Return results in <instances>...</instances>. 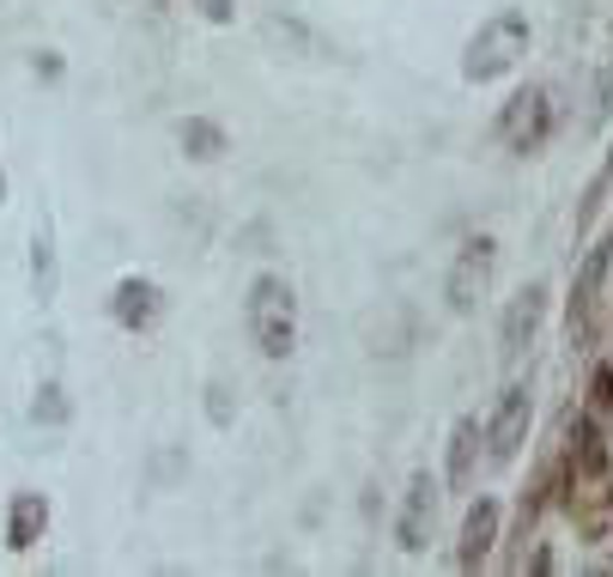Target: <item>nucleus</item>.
Instances as JSON below:
<instances>
[{"label": "nucleus", "mask_w": 613, "mask_h": 577, "mask_svg": "<svg viewBox=\"0 0 613 577\" xmlns=\"http://www.w3.org/2000/svg\"><path fill=\"white\" fill-rule=\"evenodd\" d=\"M0 201H7V177H0Z\"/></svg>", "instance_id": "19"}, {"label": "nucleus", "mask_w": 613, "mask_h": 577, "mask_svg": "<svg viewBox=\"0 0 613 577\" xmlns=\"http://www.w3.org/2000/svg\"><path fill=\"white\" fill-rule=\"evenodd\" d=\"M55 286H61V274H55V231L49 219H37V231H31V298L49 304Z\"/></svg>", "instance_id": "14"}, {"label": "nucleus", "mask_w": 613, "mask_h": 577, "mask_svg": "<svg viewBox=\"0 0 613 577\" xmlns=\"http://www.w3.org/2000/svg\"><path fill=\"white\" fill-rule=\"evenodd\" d=\"M480 450H486V444H480V420H468V414H462V420L450 426V468H444V486H450V493H468Z\"/></svg>", "instance_id": "12"}, {"label": "nucleus", "mask_w": 613, "mask_h": 577, "mask_svg": "<svg viewBox=\"0 0 613 577\" xmlns=\"http://www.w3.org/2000/svg\"><path fill=\"white\" fill-rule=\"evenodd\" d=\"M43 529H49V499H43V493H13V499H7V547L13 553H31L43 541Z\"/></svg>", "instance_id": "10"}, {"label": "nucleus", "mask_w": 613, "mask_h": 577, "mask_svg": "<svg viewBox=\"0 0 613 577\" xmlns=\"http://www.w3.org/2000/svg\"><path fill=\"white\" fill-rule=\"evenodd\" d=\"M431 529H438V480L419 468L413 480H407V493H401V511H395V541H401L407 553H425Z\"/></svg>", "instance_id": "6"}, {"label": "nucleus", "mask_w": 613, "mask_h": 577, "mask_svg": "<svg viewBox=\"0 0 613 577\" xmlns=\"http://www.w3.org/2000/svg\"><path fill=\"white\" fill-rule=\"evenodd\" d=\"M152 7H164V0H152Z\"/></svg>", "instance_id": "20"}, {"label": "nucleus", "mask_w": 613, "mask_h": 577, "mask_svg": "<svg viewBox=\"0 0 613 577\" xmlns=\"http://www.w3.org/2000/svg\"><path fill=\"white\" fill-rule=\"evenodd\" d=\"M498 541V499H474L468 517H462V541H456V565L462 572H480L486 553Z\"/></svg>", "instance_id": "9"}, {"label": "nucleus", "mask_w": 613, "mask_h": 577, "mask_svg": "<svg viewBox=\"0 0 613 577\" xmlns=\"http://www.w3.org/2000/svg\"><path fill=\"white\" fill-rule=\"evenodd\" d=\"M31 414H37L43 426H49V420L61 426V420H67V401H61V389H55V383H43V395H37V407H31Z\"/></svg>", "instance_id": "16"}, {"label": "nucleus", "mask_w": 613, "mask_h": 577, "mask_svg": "<svg viewBox=\"0 0 613 577\" xmlns=\"http://www.w3.org/2000/svg\"><path fill=\"white\" fill-rule=\"evenodd\" d=\"M243 323H249V341L261 347V359H292V347H298V292H292V280L261 274L243 298Z\"/></svg>", "instance_id": "2"}, {"label": "nucleus", "mask_w": 613, "mask_h": 577, "mask_svg": "<svg viewBox=\"0 0 613 577\" xmlns=\"http://www.w3.org/2000/svg\"><path fill=\"white\" fill-rule=\"evenodd\" d=\"M110 316H116L122 328H134V335H146V328L164 316V292L152 286L146 274H128L116 280V298H110Z\"/></svg>", "instance_id": "8"}, {"label": "nucleus", "mask_w": 613, "mask_h": 577, "mask_svg": "<svg viewBox=\"0 0 613 577\" xmlns=\"http://www.w3.org/2000/svg\"><path fill=\"white\" fill-rule=\"evenodd\" d=\"M522 55H529V19H522L516 7H504V13H492L468 37V49H462V73H468L474 86H486V79H504Z\"/></svg>", "instance_id": "3"}, {"label": "nucleus", "mask_w": 613, "mask_h": 577, "mask_svg": "<svg viewBox=\"0 0 613 577\" xmlns=\"http://www.w3.org/2000/svg\"><path fill=\"white\" fill-rule=\"evenodd\" d=\"M177 140H183L189 158H219L225 152V128H219V122H207V116H189L183 128H177Z\"/></svg>", "instance_id": "15"}, {"label": "nucleus", "mask_w": 613, "mask_h": 577, "mask_svg": "<svg viewBox=\"0 0 613 577\" xmlns=\"http://www.w3.org/2000/svg\"><path fill=\"white\" fill-rule=\"evenodd\" d=\"M595 407H601V414H613V365L595 371Z\"/></svg>", "instance_id": "18"}, {"label": "nucleus", "mask_w": 613, "mask_h": 577, "mask_svg": "<svg viewBox=\"0 0 613 577\" xmlns=\"http://www.w3.org/2000/svg\"><path fill=\"white\" fill-rule=\"evenodd\" d=\"M547 134H553V98L541 92V86H522V92L504 104V116H498V140L529 158V152L547 146Z\"/></svg>", "instance_id": "4"}, {"label": "nucleus", "mask_w": 613, "mask_h": 577, "mask_svg": "<svg viewBox=\"0 0 613 577\" xmlns=\"http://www.w3.org/2000/svg\"><path fill=\"white\" fill-rule=\"evenodd\" d=\"M565 493H571V517L583 535H608L613 523V456L595 420L577 414L565 432Z\"/></svg>", "instance_id": "1"}, {"label": "nucleus", "mask_w": 613, "mask_h": 577, "mask_svg": "<svg viewBox=\"0 0 613 577\" xmlns=\"http://www.w3.org/2000/svg\"><path fill=\"white\" fill-rule=\"evenodd\" d=\"M195 13L207 19V25H231V19H237V0H195Z\"/></svg>", "instance_id": "17"}, {"label": "nucleus", "mask_w": 613, "mask_h": 577, "mask_svg": "<svg viewBox=\"0 0 613 577\" xmlns=\"http://www.w3.org/2000/svg\"><path fill=\"white\" fill-rule=\"evenodd\" d=\"M608 262H613V231L601 237L595 250H589V268L577 274V292H571V323L577 328H583L589 310H595V292H601V280H608Z\"/></svg>", "instance_id": "13"}, {"label": "nucleus", "mask_w": 613, "mask_h": 577, "mask_svg": "<svg viewBox=\"0 0 613 577\" xmlns=\"http://www.w3.org/2000/svg\"><path fill=\"white\" fill-rule=\"evenodd\" d=\"M529 420H535V401H529V383H510L498 395V407L486 414V444H492V462H510L529 438Z\"/></svg>", "instance_id": "7"}, {"label": "nucleus", "mask_w": 613, "mask_h": 577, "mask_svg": "<svg viewBox=\"0 0 613 577\" xmlns=\"http://www.w3.org/2000/svg\"><path fill=\"white\" fill-rule=\"evenodd\" d=\"M541 316H547V292H541V286H522L516 298H510V310H504V359H522V353H529Z\"/></svg>", "instance_id": "11"}, {"label": "nucleus", "mask_w": 613, "mask_h": 577, "mask_svg": "<svg viewBox=\"0 0 613 577\" xmlns=\"http://www.w3.org/2000/svg\"><path fill=\"white\" fill-rule=\"evenodd\" d=\"M492 268H498V244H492V237H468V244L456 250V262H450V274H444L450 310L468 316L474 304L486 298V286H492Z\"/></svg>", "instance_id": "5"}]
</instances>
